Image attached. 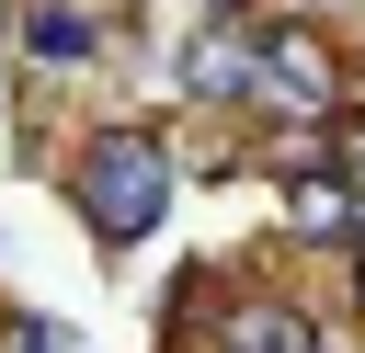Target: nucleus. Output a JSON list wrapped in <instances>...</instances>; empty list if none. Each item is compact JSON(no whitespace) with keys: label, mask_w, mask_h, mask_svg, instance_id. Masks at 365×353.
<instances>
[{"label":"nucleus","mask_w":365,"mask_h":353,"mask_svg":"<svg viewBox=\"0 0 365 353\" xmlns=\"http://www.w3.org/2000/svg\"><path fill=\"white\" fill-rule=\"evenodd\" d=\"M160 205H171V159H160V137H91V159H80V216H91V239H148L160 228Z\"/></svg>","instance_id":"f257e3e1"},{"label":"nucleus","mask_w":365,"mask_h":353,"mask_svg":"<svg viewBox=\"0 0 365 353\" xmlns=\"http://www.w3.org/2000/svg\"><path fill=\"white\" fill-rule=\"evenodd\" d=\"M251 91H262V102H285V114H319V102H331V57H319V34H274Z\"/></svg>","instance_id":"f03ea898"},{"label":"nucleus","mask_w":365,"mask_h":353,"mask_svg":"<svg viewBox=\"0 0 365 353\" xmlns=\"http://www.w3.org/2000/svg\"><path fill=\"white\" fill-rule=\"evenodd\" d=\"M251 80H262V46H251L240 23H217V34L182 57V91H205V102H217V91H251Z\"/></svg>","instance_id":"7ed1b4c3"},{"label":"nucleus","mask_w":365,"mask_h":353,"mask_svg":"<svg viewBox=\"0 0 365 353\" xmlns=\"http://www.w3.org/2000/svg\"><path fill=\"white\" fill-rule=\"evenodd\" d=\"M285 216H297L308 239H354V228H365V205H354L342 171H297V182H285Z\"/></svg>","instance_id":"20e7f679"},{"label":"nucleus","mask_w":365,"mask_h":353,"mask_svg":"<svg viewBox=\"0 0 365 353\" xmlns=\"http://www.w3.org/2000/svg\"><path fill=\"white\" fill-rule=\"evenodd\" d=\"M228 353H319L297 307H228Z\"/></svg>","instance_id":"39448f33"},{"label":"nucleus","mask_w":365,"mask_h":353,"mask_svg":"<svg viewBox=\"0 0 365 353\" xmlns=\"http://www.w3.org/2000/svg\"><path fill=\"white\" fill-rule=\"evenodd\" d=\"M23 34H34V57H91V11H68V0H46Z\"/></svg>","instance_id":"423d86ee"},{"label":"nucleus","mask_w":365,"mask_h":353,"mask_svg":"<svg viewBox=\"0 0 365 353\" xmlns=\"http://www.w3.org/2000/svg\"><path fill=\"white\" fill-rule=\"evenodd\" d=\"M11 353H80V342H68L57 319H11Z\"/></svg>","instance_id":"0eeeda50"},{"label":"nucleus","mask_w":365,"mask_h":353,"mask_svg":"<svg viewBox=\"0 0 365 353\" xmlns=\"http://www.w3.org/2000/svg\"><path fill=\"white\" fill-rule=\"evenodd\" d=\"M331 171H342V182H354V205H365V114L342 125V159H331Z\"/></svg>","instance_id":"6e6552de"},{"label":"nucleus","mask_w":365,"mask_h":353,"mask_svg":"<svg viewBox=\"0 0 365 353\" xmlns=\"http://www.w3.org/2000/svg\"><path fill=\"white\" fill-rule=\"evenodd\" d=\"M205 11H240V0H205Z\"/></svg>","instance_id":"1a4fd4ad"},{"label":"nucleus","mask_w":365,"mask_h":353,"mask_svg":"<svg viewBox=\"0 0 365 353\" xmlns=\"http://www.w3.org/2000/svg\"><path fill=\"white\" fill-rule=\"evenodd\" d=\"M354 273H365V262H354Z\"/></svg>","instance_id":"9d476101"}]
</instances>
